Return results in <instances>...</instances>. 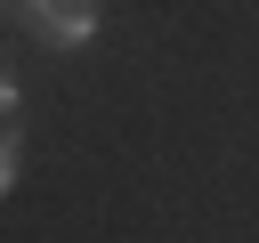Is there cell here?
<instances>
[{"label":"cell","instance_id":"obj_2","mask_svg":"<svg viewBox=\"0 0 259 243\" xmlns=\"http://www.w3.org/2000/svg\"><path fill=\"white\" fill-rule=\"evenodd\" d=\"M8 186H16V122L0 113V194H8Z\"/></svg>","mask_w":259,"mask_h":243},{"label":"cell","instance_id":"obj_1","mask_svg":"<svg viewBox=\"0 0 259 243\" xmlns=\"http://www.w3.org/2000/svg\"><path fill=\"white\" fill-rule=\"evenodd\" d=\"M24 16H32V32L57 40V49H81V40L97 32V0H24Z\"/></svg>","mask_w":259,"mask_h":243},{"label":"cell","instance_id":"obj_3","mask_svg":"<svg viewBox=\"0 0 259 243\" xmlns=\"http://www.w3.org/2000/svg\"><path fill=\"white\" fill-rule=\"evenodd\" d=\"M16 97H24V89H16V73L0 65V113H8V122H16Z\"/></svg>","mask_w":259,"mask_h":243}]
</instances>
